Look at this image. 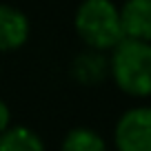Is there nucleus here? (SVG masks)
<instances>
[{"label": "nucleus", "mask_w": 151, "mask_h": 151, "mask_svg": "<svg viewBox=\"0 0 151 151\" xmlns=\"http://www.w3.org/2000/svg\"><path fill=\"white\" fill-rule=\"evenodd\" d=\"M118 7L122 36L151 42V0H122Z\"/></svg>", "instance_id": "nucleus-6"}, {"label": "nucleus", "mask_w": 151, "mask_h": 151, "mask_svg": "<svg viewBox=\"0 0 151 151\" xmlns=\"http://www.w3.org/2000/svg\"><path fill=\"white\" fill-rule=\"evenodd\" d=\"M73 31L82 47L109 53L122 40L120 7L116 0H80L73 11Z\"/></svg>", "instance_id": "nucleus-2"}, {"label": "nucleus", "mask_w": 151, "mask_h": 151, "mask_svg": "<svg viewBox=\"0 0 151 151\" xmlns=\"http://www.w3.org/2000/svg\"><path fill=\"white\" fill-rule=\"evenodd\" d=\"M14 124V113H11V107L7 104V100L0 98V133L9 129Z\"/></svg>", "instance_id": "nucleus-9"}, {"label": "nucleus", "mask_w": 151, "mask_h": 151, "mask_svg": "<svg viewBox=\"0 0 151 151\" xmlns=\"http://www.w3.org/2000/svg\"><path fill=\"white\" fill-rule=\"evenodd\" d=\"M0 151H47L42 136L27 124H11L0 133Z\"/></svg>", "instance_id": "nucleus-8"}, {"label": "nucleus", "mask_w": 151, "mask_h": 151, "mask_svg": "<svg viewBox=\"0 0 151 151\" xmlns=\"http://www.w3.org/2000/svg\"><path fill=\"white\" fill-rule=\"evenodd\" d=\"M0 78H2V62H0Z\"/></svg>", "instance_id": "nucleus-10"}, {"label": "nucleus", "mask_w": 151, "mask_h": 151, "mask_svg": "<svg viewBox=\"0 0 151 151\" xmlns=\"http://www.w3.org/2000/svg\"><path fill=\"white\" fill-rule=\"evenodd\" d=\"M58 151H111L109 140L89 124H76L62 136Z\"/></svg>", "instance_id": "nucleus-7"}, {"label": "nucleus", "mask_w": 151, "mask_h": 151, "mask_svg": "<svg viewBox=\"0 0 151 151\" xmlns=\"http://www.w3.org/2000/svg\"><path fill=\"white\" fill-rule=\"evenodd\" d=\"M109 56V80L122 96L151 100V42L122 38Z\"/></svg>", "instance_id": "nucleus-1"}, {"label": "nucleus", "mask_w": 151, "mask_h": 151, "mask_svg": "<svg viewBox=\"0 0 151 151\" xmlns=\"http://www.w3.org/2000/svg\"><path fill=\"white\" fill-rule=\"evenodd\" d=\"M69 76L80 87H98L109 80V56L96 49H82L69 62Z\"/></svg>", "instance_id": "nucleus-5"}, {"label": "nucleus", "mask_w": 151, "mask_h": 151, "mask_svg": "<svg viewBox=\"0 0 151 151\" xmlns=\"http://www.w3.org/2000/svg\"><path fill=\"white\" fill-rule=\"evenodd\" d=\"M31 38V20L22 9L0 2V53L20 51Z\"/></svg>", "instance_id": "nucleus-4"}, {"label": "nucleus", "mask_w": 151, "mask_h": 151, "mask_svg": "<svg viewBox=\"0 0 151 151\" xmlns=\"http://www.w3.org/2000/svg\"><path fill=\"white\" fill-rule=\"evenodd\" d=\"M113 151H151V102H136L120 113L111 131Z\"/></svg>", "instance_id": "nucleus-3"}]
</instances>
